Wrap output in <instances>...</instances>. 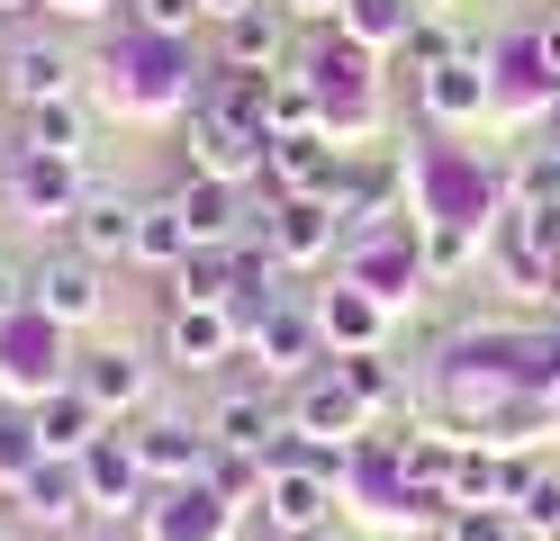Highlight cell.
Returning <instances> with one entry per match:
<instances>
[{"label": "cell", "mask_w": 560, "mask_h": 541, "mask_svg": "<svg viewBox=\"0 0 560 541\" xmlns=\"http://www.w3.org/2000/svg\"><path fill=\"white\" fill-rule=\"evenodd\" d=\"M218 46L244 72H280V63H290V10H280V0H254V10L218 19Z\"/></svg>", "instance_id": "22"}, {"label": "cell", "mask_w": 560, "mask_h": 541, "mask_svg": "<svg viewBox=\"0 0 560 541\" xmlns=\"http://www.w3.org/2000/svg\"><path fill=\"white\" fill-rule=\"evenodd\" d=\"M317 334H326V361L335 352H380V334H389V307L371 298L362 280H335V289H317Z\"/></svg>", "instance_id": "17"}, {"label": "cell", "mask_w": 560, "mask_h": 541, "mask_svg": "<svg viewBox=\"0 0 560 541\" xmlns=\"http://www.w3.org/2000/svg\"><path fill=\"white\" fill-rule=\"evenodd\" d=\"M262 154H271L262 127H235V118H208V108H190V172H208V180H244V190H254V180H262Z\"/></svg>", "instance_id": "15"}, {"label": "cell", "mask_w": 560, "mask_h": 541, "mask_svg": "<svg viewBox=\"0 0 560 541\" xmlns=\"http://www.w3.org/2000/svg\"><path fill=\"white\" fill-rule=\"evenodd\" d=\"M280 10H290V0H280Z\"/></svg>", "instance_id": "46"}, {"label": "cell", "mask_w": 560, "mask_h": 541, "mask_svg": "<svg viewBox=\"0 0 560 541\" xmlns=\"http://www.w3.org/2000/svg\"><path fill=\"white\" fill-rule=\"evenodd\" d=\"M434 532H443V541H534V532L515 524V505H452Z\"/></svg>", "instance_id": "35"}, {"label": "cell", "mask_w": 560, "mask_h": 541, "mask_svg": "<svg viewBox=\"0 0 560 541\" xmlns=\"http://www.w3.org/2000/svg\"><path fill=\"white\" fill-rule=\"evenodd\" d=\"M290 443H299V451H326L335 469L371 443V407L335 379V361H326V371H307V379L290 388Z\"/></svg>", "instance_id": "2"}, {"label": "cell", "mask_w": 560, "mask_h": 541, "mask_svg": "<svg viewBox=\"0 0 560 541\" xmlns=\"http://www.w3.org/2000/svg\"><path fill=\"white\" fill-rule=\"evenodd\" d=\"M63 244H73V252H91V262H127V244H136V199L91 190V199H82V216L63 226Z\"/></svg>", "instance_id": "25"}, {"label": "cell", "mask_w": 560, "mask_h": 541, "mask_svg": "<svg viewBox=\"0 0 560 541\" xmlns=\"http://www.w3.org/2000/svg\"><path fill=\"white\" fill-rule=\"evenodd\" d=\"M262 524H271L280 541H299V532L335 524V460H326V451L280 443V451H271V479H262Z\"/></svg>", "instance_id": "3"}, {"label": "cell", "mask_w": 560, "mask_h": 541, "mask_svg": "<svg viewBox=\"0 0 560 541\" xmlns=\"http://www.w3.org/2000/svg\"><path fill=\"white\" fill-rule=\"evenodd\" d=\"M235 262H244V244H190V262L172 271V298H218V307H226Z\"/></svg>", "instance_id": "30"}, {"label": "cell", "mask_w": 560, "mask_h": 541, "mask_svg": "<svg viewBox=\"0 0 560 541\" xmlns=\"http://www.w3.org/2000/svg\"><path fill=\"white\" fill-rule=\"evenodd\" d=\"M127 262H145V271H182L190 262V216H182V199H145L136 208V244H127Z\"/></svg>", "instance_id": "26"}, {"label": "cell", "mask_w": 560, "mask_h": 541, "mask_svg": "<svg viewBox=\"0 0 560 541\" xmlns=\"http://www.w3.org/2000/svg\"><path fill=\"white\" fill-rule=\"evenodd\" d=\"M335 244H343L335 199H262V252L280 271H317Z\"/></svg>", "instance_id": "7"}, {"label": "cell", "mask_w": 560, "mask_h": 541, "mask_svg": "<svg viewBox=\"0 0 560 541\" xmlns=\"http://www.w3.org/2000/svg\"><path fill=\"white\" fill-rule=\"evenodd\" d=\"M0 180H10V208L27 226H73L82 199H91L82 154H27V144H10V154H0Z\"/></svg>", "instance_id": "4"}, {"label": "cell", "mask_w": 560, "mask_h": 541, "mask_svg": "<svg viewBox=\"0 0 560 541\" xmlns=\"http://www.w3.org/2000/svg\"><path fill=\"white\" fill-rule=\"evenodd\" d=\"M172 199H182V216H190V244H244V235H262V208L244 199V180H208V172H190Z\"/></svg>", "instance_id": "14"}, {"label": "cell", "mask_w": 560, "mask_h": 541, "mask_svg": "<svg viewBox=\"0 0 560 541\" xmlns=\"http://www.w3.org/2000/svg\"><path fill=\"white\" fill-rule=\"evenodd\" d=\"M73 388L118 424V415L145 407V388H154V379H145V361H136L127 343H100V352H73Z\"/></svg>", "instance_id": "20"}, {"label": "cell", "mask_w": 560, "mask_h": 541, "mask_svg": "<svg viewBox=\"0 0 560 541\" xmlns=\"http://www.w3.org/2000/svg\"><path fill=\"white\" fill-rule=\"evenodd\" d=\"M199 424H208V443H226V451H262V460H271L280 443H290V397H271L262 379H244V388H226Z\"/></svg>", "instance_id": "9"}, {"label": "cell", "mask_w": 560, "mask_h": 541, "mask_svg": "<svg viewBox=\"0 0 560 541\" xmlns=\"http://www.w3.org/2000/svg\"><path fill=\"white\" fill-rule=\"evenodd\" d=\"M515 524L534 532V541H560V469H524V487H515Z\"/></svg>", "instance_id": "34"}, {"label": "cell", "mask_w": 560, "mask_h": 541, "mask_svg": "<svg viewBox=\"0 0 560 541\" xmlns=\"http://www.w3.org/2000/svg\"><path fill=\"white\" fill-rule=\"evenodd\" d=\"M335 379L362 397L371 415H389V407H407V379L389 371V352H335Z\"/></svg>", "instance_id": "29"}, {"label": "cell", "mask_w": 560, "mask_h": 541, "mask_svg": "<svg viewBox=\"0 0 560 541\" xmlns=\"http://www.w3.org/2000/svg\"><path fill=\"white\" fill-rule=\"evenodd\" d=\"M27 154H82L91 144V118H82V99H46V108H19V136Z\"/></svg>", "instance_id": "28"}, {"label": "cell", "mask_w": 560, "mask_h": 541, "mask_svg": "<svg viewBox=\"0 0 560 541\" xmlns=\"http://www.w3.org/2000/svg\"><path fill=\"white\" fill-rule=\"evenodd\" d=\"M82 541H145V524H136V515H100Z\"/></svg>", "instance_id": "39"}, {"label": "cell", "mask_w": 560, "mask_h": 541, "mask_svg": "<svg viewBox=\"0 0 560 541\" xmlns=\"http://www.w3.org/2000/svg\"><path fill=\"white\" fill-rule=\"evenodd\" d=\"M244 352H254V371L262 379H307L326 361V334H317V307L307 298H280L254 334H244Z\"/></svg>", "instance_id": "10"}, {"label": "cell", "mask_w": 560, "mask_h": 541, "mask_svg": "<svg viewBox=\"0 0 560 541\" xmlns=\"http://www.w3.org/2000/svg\"><path fill=\"white\" fill-rule=\"evenodd\" d=\"M190 108H208V118H235V127H262V136H271V72L218 63V72H208V82L190 91Z\"/></svg>", "instance_id": "24"}, {"label": "cell", "mask_w": 560, "mask_h": 541, "mask_svg": "<svg viewBox=\"0 0 560 541\" xmlns=\"http://www.w3.org/2000/svg\"><path fill=\"white\" fill-rule=\"evenodd\" d=\"M290 10H299V19H335V27H343V0H290Z\"/></svg>", "instance_id": "41"}, {"label": "cell", "mask_w": 560, "mask_h": 541, "mask_svg": "<svg viewBox=\"0 0 560 541\" xmlns=\"http://www.w3.org/2000/svg\"><path fill=\"white\" fill-rule=\"evenodd\" d=\"M398 55H407V82H416V72H434V63H452V55H462V36H452L443 19H416Z\"/></svg>", "instance_id": "36"}, {"label": "cell", "mask_w": 560, "mask_h": 541, "mask_svg": "<svg viewBox=\"0 0 560 541\" xmlns=\"http://www.w3.org/2000/svg\"><path fill=\"white\" fill-rule=\"evenodd\" d=\"M244 352V325L218 307V298H163V361L182 379H208Z\"/></svg>", "instance_id": "5"}, {"label": "cell", "mask_w": 560, "mask_h": 541, "mask_svg": "<svg viewBox=\"0 0 560 541\" xmlns=\"http://www.w3.org/2000/svg\"><path fill=\"white\" fill-rule=\"evenodd\" d=\"M534 36H542V63L560 72V19H551V27H534Z\"/></svg>", "instance_id": "42"}, {"label": "cell", "mask_w": 560, "mask_h": 541, "mask_svg": "<svg viewBox=\"0 0 560 541\" xmlns=\"http://www.w3.org/2000/svg\"><path fill=\"white\" fill-rule=\"evenodd\" d=\"M100 271H109V262H91V252L63 244V252H46V262H37V298H27V307H46L63 334H73V325L100 316Z\"/></svg>", "instance_id": "18"}, {"label": "cell", "mask_w": 560, "mask_h": 541, "mask_svg": "<svg viewBox=\"0 0 560 541\" xmlns=\"http://www.w3.org/2000/svg\"><path fill=\"white\" fill-rule=\"evenodd\" d=\"M37 469H46V443L27 424V407H0V496H19Z\"/></svg>", "instance_id": "32"}, {"label": "cell", "mask_w": 560, "mask_h": 541, "mask_svg": "<svg viewBox=\"0 0 560 541\" xmlns=\"http://www.w3.org/2000/svg\"><path fill=\"white\" fill-rule=\"evenodd\" d=\"M27 424H37L46 460H82V451L100 443V433H109V415H100V407H91V397H82L73 379H63V388H46L37 407H27Z\"/></svg>", "instance_id": "21"}, {"label": "cell", "mask_w": 560, "mask_h": 541, "mask_svg": "<svg viewBox=\"0 0 560 541\" xmlns=\"http://www.w3.org/2000/svg\"><path fill=\"white\" fill-rule=\"evenodd\" d=\"M0 10H37V0H0Z\"/></svg>", "instance_id": "45"}, {"label": "cell", "mask_w": 560, "mask_h": 541, "mask_svg": "<svg viewBox=\"0 0 560 541\" xmlns=\"http://www.w3.org/2000/svg\"><path fill=\"white\" fill-rule=\"evenodd\" d=\"M343 144L326 127H299V136H271V154H262V190L271 199H326L335 180H343Z\"/></svg>", "instance_id": "8"}, {"label": "cell", "mask_w": 560, "mask_h": 541, "mask_svg": "<svg viewBox=\"0 0 560 541\" xmlns=\"http://www.w3.org/2000/svg\"><path fill=\"white\" fill-rule=\"evenodd\" d=\"M416 108H425L434 127H479V108H498V82H488V55H452L434 72H416Z\"/></svg>", "instance_id": "13"}, {"label": "cell", "mask_w": 560, "mask_h": 541, "mask_svg": "<svg viewBox=\"0 0 560 541\" xmlns=\"http://www.w3.org/2000/svg\"><path fill=\"white\" fill-rule=\"evenodd\" d=\"M262 479H271V460L262 451H208V487H218L226 505H262Z\"/></svg>", "instance_id": "33"}, {"label": "cell", "mask_w": 560, "mask_h": 541, "mask_svg": "<svg viewBox=\"0 0 560 541\" xmlns=\"http://www.w3.org/2000/svg\"><path fill=\"white\" fill-rule=\"evenodd\" d=\"M73 379V343H63V325L46 307H19L0 325V407H37L46 388Z\"/></svg>", "instance_id": "1"}, {"label": "cell", "mask_w": 560, "mask_h": 541, "mask_svg": "<svg viewBox=\"0 0 560 541\" xmlns=\"http://www.w3.org/2000/svg\"><path fill=\"white\" fill-rule=\"evenodd\" d=\"M416 19H425V0H343V36H362V46H407Z\"/></svg>", "instance_id": "31"}, {"label": "cell", "mask_w": 560, "mask_h": 541, "mask_svg": "<svg viewBox=\"0 0 560 541\" xmlns=\"http://www.w3.org/2000/svg\"><path fill=\"white\" fill-rule=\"evenodd\" d=\"M416 244H425V280H462L479 262L488 226H470V216H416Z\"/></svg>", "instance_id": "27"}, {"label": "cell", "mask_w": 560, "mask_h": 541, "mask_svg": "<svg viewBox=\"0 0 560 541\" xmlns=\"http://www.w3.org/2000/svg\"><path fill=\"white\" fill-rule=\"evenodd\" d=\"M127 10H136V27H145V36H182V27L208 19V0H127Z\"/></svg>", "instance_id": "37"}, {"label": "cell", "mask_w": 560, "mask_h": 541, "mask_svg": "<svg viewBox=\"0 0 560 541\" xmlns=\"http://www.w3.org/2000/svg\"><path fill=\"white\" fill-rule=\"evenodd\" d=\"M10 505H19V515L37 524V532H73V524L91 515V487H82V460H46L37 479H27V487L10 496Z\"/></svg>", "instance_id": "23"}, {"label": "cell", "mask_w": 560, "mask_h": 541, "mask_svg": "<svg viewBox=\"0 0 560 541\" xmlns=\"http://www.w3.org/2000/svg\"><path fill=\"white\" fill-rule=\"evenodd\" d=\"M136 451H145V479L154 487H199L208 479V424H182V415H145L136 424Z\"/></svg>", "instance_id": "16"}, {"label": "cell", "mask_w": 560, "mask_h": 541, "mask_svg": "<svg viewBox=\"0 0 560 541\" xmlns=\"http://www.w3.org/2000/svg\"><path fill=\"white\" fill-rule=\"evenodd\" d=\"M27 298H37V271H27V262H10V252H0V325H10Z\"/></svg>", "instance_id": "38"}, {"label": "cell", "mask_w": 560, "mask_h": 541, "mask_svg": "<svg viewBox=\"0 0 560 541\" xmlns=\"http://www.w3.org/2000/svg\"><path fill=\"white\" fill-rule=\"evenodd\" d=\"M37 10H55V19H100L109 0H37Z\"/></svg>", "instance_id": "40"}, {"label": "cell", "mask_w": 560, "mask_h": 541, "mask_svg": "<svg viewBox=\"0 0 560 541\" xmlns=\"http://www.w3.org/2000/svg\"><path fill=\"white\" fill-rule=\"evenodd\" d=\"M343 280H362L380 307H407L416 289H425V244H416V216L407 226H371L343 244Z\"/></svg>", "instance_id": "6"}, {"label": "cell", "mask_w": 560, "mask_h": 541, "mask_svg": "<svg viewBox=\"0 0 560 541\" xmlns=\"http://www.w3.org/2000/svg\"><path fill=\"white\" fill-rule=\"evenodd\" d=\"M82 487H91V505L100 515H145V496H154V479H145V451H136V433H100V443L82 451Z\"/></svg>", "instance_id": "11"}, {"label": "cell", "mask_w": 560, "mask_h": 541, "mask_svg": "<svg viewBox=\"0 0 560 541\" xmlns=\"http://www.w3.org/2000/svg\"><path fill=\"white\" fill-rule=\"evenodd\" d=\"M0 82H10V108H46V99H73V91H82V63L63 55L55 36H19Z\"/></svg>", "instance_id": "19"}, {"label": "cell", "mask_w": 560, "mask_h": 541, "mask_svg": "<svg viewBox=\"0 0 560 541\" xmlns=\"http://www.w3.org/2000/svg\"><path fill=\"white\" fill-rule=\"evenodd\" d=\"M299 541H353V532H343V524H317V532H299Z\"/></svg>", "instance_id": "43"}, {"label": "cell", "mask_w": 560, "mask_h": 541, "mask_svg": "<svg viewBox=\"0 0 560 541\" xmlns=\"http://www.w3.org/2000/svg\"><path fill=\"white\" fill-rule=\"evenodd\" d=\"M235 515H244V505H226L218 487L199 479V487H154L136 524H145V541H226Z\"/></svg>", "instance_id": "12"}, {"label": "cell", "mask_w": 560, "mask_h": 541, "mask_svg": "<svg viewBox=\"0 0 560 541\" xmlns=\"http://www.w3.org/2000/svg\"><path fill=\"white\" fill-rule=\"evenodd\" d=\"M235 10H254V0H208V19H235Z\"/></svg>", "instance_id": "44"}]
</instances>
